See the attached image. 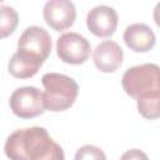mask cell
I'll use <instances>...</instances> for the list:
<instances>
[{"mask_svg":"<svg viewBox=\"0 0 160 160\" xmlns=\"http://www.w3.org/2000/svg\"><path fill=\"white\" fill-rule=\"evenodd\" d=\"M4 150L10 160H65L62 148L40 126L15 130L6 139Z\"/></svg>","mask_w":160,"mask_h":160,"instance_id":"obj_1","label":"cell"},{"mask_svg":"<svg viewBox=\"0 0 160 160\" xmlns=\"http://www.w3.org/2000/svg\"><path fill=\"white\" fill-rule=\"evenodd\" d=\"M41 82L44 85V104L45 110L64 111L74 105L78 94V82L64 74L48 72L42 76Z\"/></svg>","mask_w":160,"mask_h":160,"instance_id":"obj_2","label":"cell"},{"mask_svg":"<svg viewBox=\"0 0 160 160\" xmlns=\"http://www.w3.org/2000/svg\"><path fill=\"white\" fill-rule=\"evenodd\" d=\"M121 84L125 92L134 99L158 91L160 90V68L152 62L129 68L122 75Z\"/></svg>","mask_w":160,"mask_h":160,"instance_id":"obj_3","label":"cell"},{"mask_svg":"<svg viewBox=\"0 0 160 160\" xmlns=\"http://www.w3.org/2000/svg\"><path fill=\"white\" fill-rule=\"evenodd\" d=\"M11 111L20 119H32L45 111L42 92L35 86L18 88L9 100Z\"/></svg>","mask_w":160,"mask_h":160,"instance_id":"obj_4","label":"cell"},{"mask_svg":"<svg viewBox=\"0 0 160 160\" xmlns=\"http://www.w3.org/2000/svg\"><path fill=\"white\" fill-rule=\"evenodd\" d=\"M90 42L78 32H65L56 41V54L61 61L71 65L86 62L90 56Z\"/></svg>","mask_w":160,"mask_h":160,"instance_id":"obj_5","label":"cell"},{"mask_svg":"<svg viewBox=\"0 0 160 160\" xmlns=\"http://www.w3.org/2000/svg\"><path fill=\"white\" fill-rule=\"evenodd\" d=\"M52 49L50 34L41 26H29L20 35L18 41V50L26 52L42 62L49 58Z\"/></svg>","mask_w":160,"mask_h":160,"instance_id":"obj_6","label":"cell"},{"mask_svg":"<svg viewBox=\"0 0 160 160\" xmlns=\"http://www.w3.org/2000/svg\"><path fill=\"white\" fill-rule=\"evenodd\" d=\"M44 20L55 31L71 28L76 19L75 5L69 0H50L44 6Z\"/></svg>","mask_w":160,"mask_h":160,"instance_id":"obj_7","label":"cell"},{"mask_svg":"<svg viewBox=\"0 0 160 160\" xmlns=\"http://www.w3.org/2000/svg\"><path fill=\"white\" fill-rule=\"evenodd\" d=\"M118 12L108 5H98L86 15V26L95 36H111L118 28Z\"/></svg>","mask_w":160,"mask_h":160,"instance_id":"obj_8","label":"cell"},{"mask_svg":"<svg viewBox=\"0 0 160 160\" xmlns=\"http://www.w3.org/2000/svg\"><path fill=\"white\" fill-rule=\"evenodd\" d=\"M92 60L100 71L114 72L122 64L124 51L118 42L112 40H105L95 48L92 52Z\"/></svg>","mask_w":160,"mask_h":160,"instance_id":"obj_9","label":"cell"},{"mask_svg":"<svg viewBox=\"0 0 160 160\" xmlns=\"http://www.w3.org/2000/svg\"><path fill=\"white\" fill-rule=\"evenodd\" d=\"M124 41L126 46L135 52L150 51L156 42L154 31L146 24H131L124 31Z\"/></svg>","mask_w":160,"mask_h":160,"instance_id":"obj_10","label":"cell"},{"mask_svg":"<svg viewBox=\"0 0 160 160\" xmlns=\"http://www.w3.org/2000/svg\"><path fill=\"white\" fill-rule=\"evenodd\" d=\"M44 62L26 52L18 50L9 60L8 70L10 75L18 79H29L32 78L40 69Z\"/></svg>","mask_w":160,"mask_h":160,"instance_id":"obj_11","label":"cell"},{"mask_svg":"<svg viewBox=\"0 0 160 160\" xmlns=\"http://www.w3.org/2000/svg\"><path fill=\"white\" fill-rule=\"evenodd\" d=\"M138 111L141 116L149 120H155L160 116V90L144 94L136 99Z\"/></svg>","mask_w":160,"mask_h":160,"instance_id":"obj_12","label":"cell"},{"mask_svg":"<svg viewBox=\"0 0 160 160\" xmlns=\"http://www.w3.org/2000/svg\"><path fill=\"white\" fill-rule=\"evenodd\" d=\"M19 24L16 10L8 5H0V39L10 36Z\"/></svg>","mask_w":160,"mask_h":160,"instance_id":"obj_13","label":"cell"},{"mask_svg":"<svg viewBox=\"0 0 160 160\" xmlns=\"http://www.w3.org/2000/svg\"><path fill=\"white\" fill-rule=\"evenodd\" d=\"M74 160H106V155L100 148L86 144L78 149Z\"/></svg>","mask_w":160,"mask_h":160,"instance_id":"obj_14","label":"cell"},{"mask_svg":"<svg viewBox=\"0 0 160 160\" xmlns=\"http://www.w3.org/2000/svg\"><path fill=\"white\" fill-rule=\"evenodd\" d=\"M120 160H149V158L140 149H130L121 155Z\"/></svg>","mask_w":160,"mask_h":160,"instance_id":"obj_15","label":"cell"}]
</instances>
